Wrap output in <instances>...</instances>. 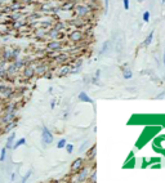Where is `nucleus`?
Returning <instances> with one entry per match:
<instances>
[{
  "label": "nucleus",
  "mask_w": 165,
  "mask_h": 183,
  "mask_svg": "<svg viewBox=\"0 0 165 183\" xmlns=\"http://www.w3.org/2000/svg\"><path fill=\"white\" fill-rule=\"evenodd\" d=\"M66 139L65 138H62V139H60L58 142H57V148H65V146H66Z\"/></svg>",
  "instance_id": "nucleus-17"
},
{
  "label": "nucleus",
  "mask_w": 165,
  "mask_h": 183,
  "mask_svg": "<svg viewBox=\"0 0 165 183\" xmlns=\"http://www.w3.org/2000/svg\"><path fill=\"white\" fill-rule=\"evenodd\" d=\"M96 152H97V147L94 145L93 147H90V150H89V152H88V157H89V159H93V157L96 156Z\"/></svg>",
  "instance_id": "nucleus-12"
},
{
  "label": "nucleus",
  "mask_w": 165,
  "mask_h": 183,
  "mask_svg": "<svg viewBox=\"0 0 165 183\" xmlns=\"http://www.w3.org/2000/svg\"><path fill=\"white\" fill-rule=\"evenodd\" d=\"M0 3H1V0H0Z\"/></svg>",
  "instance_id": "nucleus-35"
},
{
  "label": "nucleus",
  "mask_w": 165,
  "mask_h": 183,
  "mask_svg": "<svg viewBox=\"0 0 165 183\" xmlns=\"http://www.w3.org/2000/svg\"><path fill=\"white\" fill-rule=\"evenodd\" d=\"M71 37L75 39V40H79V39L81 37V35H80V32H79V35H71Z\"/></svg>",
  "instance_id": "nucleus-29"
},
{
  "label": "nucleus",
  "mask_w": 165,
  "mask_h": 183,
  "mask_svg": "<svg viewBox=\"0 0 165 183\" xmlns=\"http://www.w3.org/2000/svg\"><path fill=\"white\" fill-rule=\"evenodd\" d=\"M14 139H16V134H14V133H12V134H10V135L8 137V139H6V143H5V147H6V150L12 148V145H13Z\"/></svg>",
  "instance_id": "nucleus-6"
},
{
  "label": "nucleus",
  "mask_w": 165,
  "mask_h": 183,
  "mask_svg": "<svg viewBox=\"0 0 165 183\" xmlns=\"http://www.w3.org/2000/svg\"><path fill=\"white\" fill-rule=\"evenodd\" d=\"M163 62H164V66H165V50H164V56H163Z\"/></svg>",
  "instance_id": "nucleus-32"
},
{
  "label": "nucleus",
  "mask_w": 165,
  "mask_h": 183,
  "mask_svg": "<svg viewBox=\"0 0 165 183\" xmlns=\"http://www.w3.org/2000/svg\"><path fill=\"white\" fill-rule=\"evenodd\" d=\"M14 116H16V112H6V113L1 117V123L8 124V123H10V121L14 120Z\"/></svg>",
  "instance_id": "nucleus-4"
},
{
  "label": "nucleus",
  "mask_w": 165,
  "mask_h": 183,
  "mask_svg": "<svg viewBox=\"0 0 165 183\" xmlns=\"http://www.w3.org/2000/svg\"><path fill=\"white\" fill-rule=\"evenodd\" d=\"M90 181H92V182H97V172H96V170L92 173V175H90Z\"/></svg>",
  "instance_id": "nucleus-21"
},
{
  "label": "nucleus",
  "mask_w": 165,
  "mask_h": 183,
  "mask_svg": "<svg viewBox=\"0 0 165 183\" xmlns=\"http://www.w3.org/2000/svg\"><path fill=\"white\" fill-rule=\"evenodd\" d=\"M34 72H35V71H34L31 67H26V69H25V76H26V77H31L34 75Z\"/></svg>",
  "instance_id": "nucleus-14"
},
{
  "label": "nucleus",
  "mask_w": 165,
  "mask_h": 183,
  "mask_svg": "<svg viewBox=\"0 0 165 183\" xmlns=\"http://www.w3.org/2000/svg\"><path fill=\"white\" fill-rule=\"evenodd\" d=\"M99 76H101V70H97V72H96V79H93V81H98V79H99Z\"/></svg>",
  "instance_id": "nucleus-26"
},
{
  "label": "nucleus",
  "mask_w": 165,
  "mask_h": 183,
  "mask_svg": "<svg viewBox=\"0 0 165 183\" xmlns=\"http://www.w3.org/2000/svg\"><path fill=\"white\" fill-rule=\"evenodd\" d=\"M137 1H138V3H143L144 0H137Z\"/></svg>",
  "instance_id": "nucleus-33"
},
{
  "label": "nucleus",
  "mask_w": 165,
  "mask_h": 183,
  "mask_svg": "<svg viewBox=\"0 0 165 183\" xmlns=\"http://www.w3.org/2000/svg\"><path fill=\"white\" fill-rule=\"evenodd\" d=\"M76 12H77L80 16H84V14L88 13V6H85V5H79V6L76 8Z\"/></svg>",
  "instance_id": "nucleus-7"
},
{
  "label": "nucleus",
  "mask_w": 165,
  "mask_h": 183,
  "mask_svg": "<svg viewBox=\"0 0 165 183\" xmlns=\"http://www.w3.org/2000/svg\"><path fill=\"white\" fill-rule=\"evenodd\" d=\"M25 143H26V139H25V138H21L19 141H17V142L13 145V147H12V148H14V150H16V148H18L19 146H23Z\"/></svg>",
  "instance_id": "nucleus-13"
},
{
  "label": "nucleus",
  "mask_w": 165,
  "mask_h": 183,
  "mask_svg": "<svg viewBox=\"0 0 165 183\" xmlns=\"http://www.w3.org/2000/svg\"><path fill=\"white\" fill-rule=\"evenodd\" d=\"M0 69H1V66H0Z\"/></svg>",
  "instance_id": "nucleus-36"
},
{
  "label": "nucleus",
  "mask_w": 165,
  "mask_h": 183,
  "mask_svg": "<svg viewBox=\"0 0 165 183\" xmlns=\"http://www.w3.org/2000/svg\"><path fill=\"white\" fill-rule=\"evenodd\" d=\"M5 159H6V147H4V148L1 150V153H0V161L3 162V161H5Z\"/></svg>",
  "instance_id": "nucleus-15"
},
{
  "label": "nucleus",
  "mask_w": 165,
  "mask_h": 183,
  "mask_svg": "<svg viewBox=\"0 0 165 183\" xmlns=\"http://www.w3.org/2000/svg\"><path fill=\"white\" fill-rule=\"evenodd\" d=\"M142 18H143V21H144L146 23H148V22H150V18H151V13H150L148 10H144L143 14H142Z\"/></svg>",
  "instance_id": "nucleus-11"
},
{
  "label": "nucleus",
  "mask_w": 165,
  "mask_h": 183,
  "mask_svg": "<svg viewBox=\"0 0 165 183\" xmlns=\"http://www.w3.org/2000/svg\"><path fill=\"white\" fill-rule=\"evenodd\" d=\"M151 168L152 169H160L161 168V164L159 162V164H154V165H151Z\"/></svg>",
  "instance_id": "nucleus-27"
},
{
  "label": "nucleus",
  "mask_w": 165,
  "mask_h": 183,
  "mask_svg": "<svg viewBox=\"0 0 165 183\" xmlns=\"http://www.w3.org/2000/svg\"><path fill=\"white\" fill-rule=\"evenodd\" d=\"M12 17H13V19H18V18H21V17H22V14H21L19 12H13Z\"/></svg>",
  "instance_id": "nucleus-20"
},
{
  "label": "nucleus",
  "mask_w": 165,
  "mask_h": 183,
  "mask_svg": "<svg viewBox=\"0 0 165 183\" xmlns=\"http://www.w3.org/2000/svg\"><path fill=\"white\" fill-rule=\"evenodd\" d=\"M123 76H124V79H127V80L132 79V77H133L132 70H129V69H124V71H123Z\"/></svg>",
  "instance_id": "nucleus-10"
},
{
  "label": "nucleus",
  "mask_w": 165,
  "mask_h": 183,
  "mask_svg": "<svg viewBox=\"0 0 165 183\" xmlns=\"http://www.w3.org/2000/svg\"><path fill=\"white\" fill-rule=\"evenodd\" d=\"M154 34H155V32H154V31H151V32H150V34H148V35L146 36L144 41H143V44H144L146 46H148V45H150V44L152 43V39H154Z\"/></svg>",
  "instance_id": "nucleus-9"
},
{
  "label": "nucleus",
  "mask_w": 165,
  "mask_h": 183,
  "mask_svg": "<svg viewBox=\"0 0 165 183\" xmlns=\"http://www.w3.org/2000/svg\"><path fill=\"white\" fill-rule=\"evenodd\" d=\"M83 164H84V159H83V157H77V159L71 164V170H72V172H79V170L83 168Z\"/></svg>",
  "instance_id": "nucleus-2"
},
{
  "label": "nucleus",
  "mask_w": 165,
  "mask_h": 183,
  "mask_svg": "<svg viewBox=\"0 0 165 183\" xmlns=\"http://www.w3.org/2000/svg\"><path fill=\"white\" fill-rule=\"evenodd\" d=\"M79 99H80L81 102H85V103H93V102H94L85 92H80V93H79Z\"/></svg>",
  "instance_id": "nucleus-5"
},
{
  "label": "nucleus",
  "mask_w": 165,
  "mask_h": 183,
  "mask_svg": "<svg viewBox=\"0 0 165 183\" xmlns=\"http://www.w3.org/2000/svg\"><path fill=\"white\" fill-rule=\"evenodd\" d=\"M108 1H110V0H104V14L108 13V5H110Z\"/></svg>",
  "instance_id": "nucleus-23"
},
{
  "label": "nucleus",
  "mask_w": 165,
  "mask_h": 183,
  "mask_svg": "<svg viewBox=\"0 0 165 183\" xmlns=\"http://www.w3.org/2000/svg\"><path fill=\"white\" fill-rule=\"evenodd\" d=\"M16 125H17V123H16L14 120H13V121H10V123H8V124H6V126L4 128V133H9L12 129H14V126H16Z\"/></svg>",
  "instance_id": "nucleus-8"
},
{
  "label": "nucleus",
  "mask_w": 165,
  "mask_h": 183,
  "mask_svg": "<svg viewBox=\"0 0 165 183\" xmlns=\"http://www.w3.org/2000/svg\"><path fill=\"white\" fill-rule=\"evenodd\" d=\"M88 146H89V141H85V142H84V143L80 146V148H79V152H80V153H83V152H84V151L88 148Z\"/></svg>",
  "instance_id": "nucleus-16"
},
{
  "label": "nucleus",
  "mask_w": 165,
  "mask_h": 183,
  "mask_svg": "<svg viewBox=\"0 0 165 183\" xmlns=\"http://www.w3.org/2000/svg\"><path fill=\"white\" fill-rule=\"evenodd\" d=\"M161 3H163V4H165V0H161Z\"/></svg>",
  "instance_id": "nucleus-34"
},
{
  "label": "nucleus",
  "mask_w": 165,
  "mask_h": 183,
  "mask_svg": "<svg viewBox=\"0 0 165 183\" xmlns=\"http://www.w3.org/2000/svg\"><path fill=\"white\" fill-rule=\"evenodd\" d=\"M88 174H89V170L83 166V168L79 170V175H77V179H76V181H77V182H84V181H87Z\"/></svg>",
  "instance_id": "nucleus-3"
},
{
  "label": "nucleus",
  "mask_w": 165,
  "mask_h": 183,
  "mask_svg": "<svg viewBox=\"0 0 165 183\" xmlns=\"http://www.w3.org/2000/svg\"><path fill=\"white\" fill-rule=\"evenodd\" d=\"M164 96H165V92H161V93H160V96L157 97V99H163V98H164Z\"/></svg>",
  "instance_id": "nucleus-30"
},
{
  "label": "nucleus",
  "mask_w": 165,
  "mask_h": 183,
  "mask_svg": "<svg viewBox=\"0 0 165 183\" xmlns=\"http://www.w3.org/2000/svg\"><path fill=\"white\" fill-rule=\"evenodd\" d=\"M70 72V69L68 67H65V69H62V71H61V75H65V73Z\"/></svg>",
  "instance_id": "nucleus-28"
},
{
  "label": "nucleus",
  "mask_w": 165,
  "mask_h": 183,
  "mask_svg": "<svg viewBox=\"0 0 165 183\" xmlns=\"http://www.w3.org/2000/svg\"><path fill=\"white\" fill-rule=\"evenodd\" d=\"M30 175H31V172H29V173H27V174L22 178V181H21V182H27V181H29V178H30Z\"/></svg>",
  "instance_id": "nucleus-24"
},
{
  "label": "nucleus",
  "mask_w": 165,
  "mask_h": 183,
  "mask_svg": "<svg viewBox=\"0 0 165 183\" xmlns=\"http://www.w3.org/2000/svg\"><path fill=\"white\" fill-rule=\"evenodd\" d=\"M107 48H108V41H106V43H104V45L102 46V50H101V54H102L103 52H106V50H107Z\"/></svg>",
  "instance_id": "nucleus-25"
},
{
  "label": "nucleus",
  "mask_w": 165,
  "mask_h": 183,
  "mask_svg": "<svg viewBox=\"0 0 165 183\" xmlns=\"http://www.w3.org/2000/svg\"><path fill=\"white\" fill-rule=\"evenodd\" d=\"M65 148H66L67 153H72L74 152V145H71V143H66Z\"/></svg>",
  "instance_id": "nucleus-19"
},
{
  "label": "nucleus",
  "mask_w": 165,
  "mask_h": 183,
  "mask_svg": "<svg viewBox=\"0 0 165 183\" xmlns=\"http://www.w3.org/2000/svg\"><path fill=\"white\" fill-rule=\"evenodd\" d=\"M41 141H43V146L44 147H47L48 145L53 143V141H54V137H53L52 132L47 126H43V130H41Z\"/></svg>",
  "instance_id": "nucleus-1"
},
{
  "label": "nucleus",
  "mask_w": 165,
  "mask_h": 183,
  "mask_svg": "<svg viewBox=\"0 0 165 183\" xmlns=\"http://www.w3.org/2000/svg\"><path fill=\"white\" fill-rule=\"evenodd\" d=\"M50 49H58V48H61V45H60V43H57V41H53V43H50L49 45H48Z\"/></svg>",
  "instance_id": "nucleus-18"
},
{
  "label": "nucleus",
  "mask_w": 165,
  "mask_h": 183,
  "mask_svg": "<svg viewBox=\"0 0 165 183\" xmlns=\"http://www.w3.org/2000/svg\"><path fill=\"white\" fill-rule=\"evenodd\" d=\"M56 107V101H52L50 102V109H54Z\"/></svg>",
  "instance_id": "nucleus-31"
},
{
  "label": "nucleus",
  "mask_w": 165,
  "mask_h": 183,
  "mask_svg": "<svg viewBox=\"0 0 165 183\" xmlns=\"http://www.w3.org/2000/svg\"><path fill=\"white\" fill-rule=\"evenodd\" d=\"M123 6H124L125 10H128L129 6H130V5H129V0H123Z\"/></svg>",
  "instance_id": "nucleus-22"
}]
</instances>
